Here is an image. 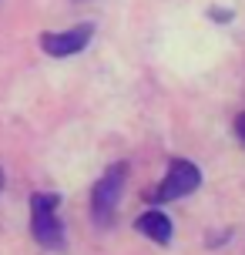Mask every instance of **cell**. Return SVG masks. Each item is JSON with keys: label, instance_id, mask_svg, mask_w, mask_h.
Instances as JSON below:
<instances>
[{"label": "cell", "instance_id": "6da1fadb", "mask_svg": "<svg viewBox=\"0 0 245 255\" xmlns=\"http://www.w3.org/2000/svg\"><path fill=\"white\" fill-rule=\"evenodd\" d=\"M57 208H61L57 191H34L30 195V235L47 252H61L67 245V232H64V222L57 215Z\"/></svg>", "mask_w": 245, "mask_h": 255}, {"label": "cell", "instance_id": "7a4b0ae2", "mask_svg": "<svg viewBox=\"0 0 245 255\" xmlns=\"http://www.w3.org/2000/svg\"><path fill=\"white\" fill-rule=\"evenodd\" d=\"M124 185H128V165L118 161L104 171L101 178L94 181L91 188V218L98 229H111L118 218V202L124 195Z\"/></svg>", "mask_w": 245, "mask_h": 255}, {"label": "cell", "instance_id": "3957f363", "mask_svg": "<svg viewBox=\"0 0 245 255\" xmlns=\"http://www.w3.org/2000/svg\"><path fill=\"white\" fill-rule=\"evenodd\" d=\"M198 185H202V171H198V165H192L188 158H171L168 168H165V178L148 191V202L151 205L178 202V198H185V195H192Z\"/></svg>", "mask_w": 245, "mask_h": 255}, {"label": "cell", "instance_id": "277c9868", "mask_svg": "<svg viewBox=\"0 0 245 255\" xmlns=\"http://www.w3.org/2000/svg\"><path fill=\"white\" fill-rule=\"evenodd\" d=\"M91 37H94V27L78 24L71 30H47V34H40V47L51 57H74V54H81L91 44Z\"/></svg>", "mask_w": 245, "mask_h": 255}, {"label": "cell", "instance_id": "5b68a950", "mask_svg": "<svg viewBox=\"0 0 245 255\" xmlns=\"http://www.w3.org/2000/svg\"><path fill=\"white\" fill-rule=\"evenodd\" d=\"M134 232L144 235V239H151L155 245H171V235H175L171 218H168L161 208H148V212H141V215L134 218Z\"/></svg>", "mask_w": 245, "mask_h": 255}, {"label": "cell", "instance_id": "8992f818", "mask_svg": "<svg viewBox=\"0 0 245 255\" xmlns=\"http://www.w3.org/2000/svg\"><path fill=\"white\" fill-rule=\"evenodd\" d=\"M208 17H212L215 24H229V20L235 17V10H229V7H225V10H222V7H212V10H208Z\"/></svg>", "mask_w": 245, "mask_h": 255}, {"label": "cell", "instance_id": "52a82bcc", "mask_svg": "<svg viewBox=\"0 0 245 255\" xmlns=\"http://www.w3.org/2000/svg\"><path fill=\"white\" fill-rule=\"evenodd\" d=\"M235 134H239V141L245 144V111H242L239 118H235Z\"/></svg>", "mask_w": 245, "mask_h": 255}, {"label": "cell", "instance_id": "ba28073f", "mask_svg": "<svg viewBox=\"0 0 245 255\" xmlns=\"http://www.w3.org/2000/svg\"><path fill=\"white\" fill-rule=\"evenodd\" d=\"M0 188H3V168H0Z\"/></svg>", "mask_w": 245, "mask_h": 255}, {"label": "cell", "instance_id": "9c48e42d", "mask_svg": "<svg viewBox=\"0 0 245 255\" xmlns=\"http://www.w3.org/2000/svg\"><path fill=\"white\" fill-rule=\"evenodd\" d=\"M78 3H84V0H78Z\"/></svg>", "mask_w": 245, "mask_h": 255}]
</instances>
